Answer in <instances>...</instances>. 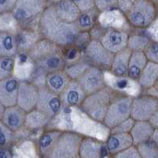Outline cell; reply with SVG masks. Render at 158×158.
Here are the masks:
<instances>
[{
    "instance_id": "1",
    "label": "cell",
    "mask_w": 158,
    "mask_h": 158,
    "mask_svg": "<svg viewBox=\"0 0 158 158\" xmlns=\"http://www.w3.org/2000/svg\"><path fill=\"white\" fill-rule=\"evenodd\" d=\"M47 131H69L91 138L105 143L111 135V130L87 115L80 107H63L60 112L52 118Z\"/></svg>"
},
{
    "instance_id": "2",
    "label": "cell",
    "mask_w": 158,
    "mask_h": 158,
    "mask_svg": "<svg viewBox=\"0 0 158 158\" xmlns=\"http://www.w3.org/2000/svg\"><path fill=\"white\" fill-rule=\"evenodd\" d=\"M39 32L43 38L63 48L74 45L80 32L75 23H67L59 19L49 2L40 20Z\"/></svg>"
},
{
    "instance_id": "3",
    "label": "cell",
    "mask_w": 158,
    "mask_h": 158,
    "mask_svg": "<svg viewBox=\"0 0 158 158\" xmlns=\"http://www.w3.org/2000/svg\"><path fill=\"white\" fill-rule=\"evenodd\" d=\"M28 54L36 67L47 74L64 70L66 67L63 48L44 38L39 40Z\"/></svg>"
},
{
    "instance_id": "4",
    "label": "cell",
    "mask_w": 158,
    "mask_h": 158,
    "mask_svg": "<svg viewBox=\"0 0 158 158\" xmlns=\"http://www.w3.org/2000/svg\"><path fill=\"white\" fill-rule=\"evenodd\" d=\"M48 6L44 0H17L12 14L23 29L39 30L40 20Z\"/></svg>"
},
{
    "instance_id": "5",
    "label": "cell",
    "mask_w": 158,
    "mask_h": 158,
    "mask_svg": "<svg viewBox=\"0 0 158 158\" xmlns=\"http://www.w3.org/2000/svg\"><path fill=\"white\" fill-rule=\"evenodd\" d=\"M116 94L105 87L101 91L87 96L80 108L92 118L104 123L108 108Z\"/></svg>"
},
{
    "instance_id": "6",
    "label": "cell",
    "mask_w": 158,
    "mask_h": 158,
    "mask_svg": "<svg viewBox=\"0 0 158 158\" xmlns=\"http://www.w3.org/2000/svg\"><path fill=\"white\" fill-rule=\"evenodd\" d=\"M126 17L131 26L138 29H146L157 17L154 2L148 0L135 1Z\"/></svg>"
},
{
    "instance_id": "7",
    "label": "cell",
    "mask_w": 158,
    "mask_h": 158,
    "mask_svg": "<svg viewBox=\"0 0 158 158\" xmlns=\"http://www.w3.org/2000/svg\"><path fill=\"white\" fill-rule=\"evenodd\" d=\"M133 100L132 97L116 94L111 101L104 118V125L110 130H112L121 123L131 118Z\"/></svg>"
},
{
    "instance_id": "8",
    "label": "cell",
    "mask_w": 158,
    "mask_h": 158,
    "mask_svg": "<svg viewBox=\"0 0 158 158\" xmlns=\"http://www.w3.org/2000/svg\"><path fill=\"white\" fill-rule=\"evenodd\" d=\"M83 138L77 134L64 131L45 158H79L80 146Z\"/></svg>"
},
{
    "instance_id": "9",
    "label": "cell",
    "mask_w": 158,
    "mask_h": 158,
    "mask_svg": "<svg viewBox=\"0 0 158 158\" xmlns=\"http://www.w3.org/2000/svg\"><path fill=\"white\" fill-rule=\"evenodd\" d=\"M104 81L106 87L115 94L125 97H135L142 95V89L138 81L129 76H117L111 71H104Z\"/></svg>"
},
{
    "instance_id": "10",
    "label": "cell",
    "mask_w": 158,
    "mask_h": 158,
    "mask_svg": "<svg viewBox=\"0 0 158 158\" xmlns=\"http://www.w3.org/2000/svg\"><path fill=\"white\" fill-rule=\"evenodd\" d=\"M114 55L108 52L97 40H92L84 49L83 59L91 67L101 69L103 71H109L113 61Z\"/></svg>"
},
{
    "instance_id": "11",
    "label": "cell",
    "mask_w": 158,
    "mask_h": 158,
    "mask_svg": "<svg viewBox=\"0 0 158 158\" xmlns=\"http://www.w3.org/2000/svg\"><path fill=\"white\" fill-rule=\"evenodd\" d=\"M157 111L158 99L146 94L134 98L131 117L135 121H149Z\"/></svg>"
},
{
    "instance_id": "12",
    "label": "cell",
    "mask_w": 158,
    "mask_h": 158,
    "mask_svg": "<svg viewBox=\"0 0 158 158\" xmlns=\"http://www.w3.org/2000/svg\"><path fill=\"white\" fill-rule=\"evenodd\" d=\"M62 108L63 104L59 95L51 91L46 85L39 89L36 109L53 118L60 112Z\"/></svg>"
},
{
    "instance_id": "13",
    "label": "cell",
    "mask_w": 158,
    "mask_h": 158,
    "mask_svg": "<svg viewBox=\"0 0 158 158\" xmlns=\"http://www.w3.org/2000/svg\"><path fill=\"white\" fill-rule=\"evenodd\" d=\"M77 81L87 96L97 93L106 87L104 71L91 66L89 67Z\"/></svg>"
},
{
    "instance_id": "14",
    "label": "cell",
    "mask_w": 158,
    "mask_h": 158,
    "mask_svg": "<svg viewBox=\"0 0 158 158\" xmlns=\"http://www.w3.org/2000/svg\"><path fill=\"white\" fill-rule=\"evenodd\" d=\"M97 24L105 29L125 31L128 33L130 26H131L126 15L117 8L101 13L98 17Z\"/></svg>"
},
{
    "instance_id": "15",
    "label": "cell",
    "mask_w": 158,
    "mask_h": 158,
    "mask_svg": "<svg viewBox=\"0 0 158 158\" xmlns=\"http://www.w3.org/2000/svg\"><path fill=\"white\" fill-rule=\"evenodd\" d=\"M39 97V89L30 81H21L18 93V105L25 112L36 108Z\"/></svg>"
},
{
    "instance_id": "16",
    "label": "cell",
    "mask_w": 158,
    "mask_h": 158,
    "mask_svg": "<svg viewBox=\"0 0 158 158\" xmlns=\"http://www.w3.org/2000/svg\"><path fill=\"white\" fill-rule=\"evenodd\" d=\"M129 33L125 31L107 29L101 40V43L113 55L127 48Z\"/></svg>"
},
{
    "instance_id": "17",
    "label": "cell",
    "mask_w": 158,
    "mask_h": 158,
    "mask_svg": "<svg viewBox=\"0 0 158 158\" xmlns=\"http://www.w3.org/2000/svg\"><path fill=\"white\" fill-rule=\"evenodd\" d=\"M36 70V65L28 53L18 52L15 56V70L13 77L20 81H30Z\"/></svg>"
},
{
    "instance_id": "18",
    "label": "cell",
    "mask_w": 158,
    "mask_h": 158,
    "mask_svg": "<svg viewBox=\"0 0 158 158\" xmlns=\"http://www.w3.org/2000/svg\"><path fill=\"white\" fill-rule=\"evenodd\" d=\"M20 83L15 77L0 81V104L5 108L17 105Z\"/></svg>"
},
{
    "instance_id": "19",
    "label": "cell",
    "mask_w": 158,
    "mask_h": 158,
    "mask_svg": "<svg viewBox=\"0 0 158 158\" xmlns=\"http://www.w3.org/2000/svg\"><path fill=\"white\" fill-rule=\"evenodd\" d=\"M63 107H81L87 95L82 89L78 81L71 80L60 96Z\"/></svg>"
},
{
    "instance_id": "20",
    "label": "cell",
    "mask_w": 158,
    "mask_h": 158,
    "mask_svg": "<svg viewBox=\"0 0 158 158\" xmlns=\"http://www.w3.org/2000/svg\"><path fill=\"white\" fill-rule=\"evenodd\" d=\"M53 6L56 15L60 20L67 23H75L81 12L74 1L63 0L49 2Z\"/></svg>"
},
{
    "instance_id": "21",
    "label": "cell",
    "mask_w": 158,
    "mask_h": 158,
    "mask_svg": "<svg viewBox=\"0 0 158 158\" xmlns=\"http://www.w3.org/2000/svg\"><path fill=\"white\" fill-rule=\"evenodd\" d=\"M27 112L16 106L6 108L3 115L0 118V122L14 132H18L25 125V118Z\"/></svg>"
},
{
    "instance_id": "22",
    "label": "cell",
    "mask_w": 158,
    "mask_h": 158,
    "mask_svg": "<svg viewBox=\"0 0 158 158\" xmlns=\"http://www.w3.org/2000/svg\"><path fill=\"white\" fill-rule=\"evenodd\" d=\"M107 150L111 156L134 146L131 134H111L105 142Z\"/></svg>"
},
{
    "instance_id": "23",
    "label": "cell",
    "mask_w": 158,
    "mask_h": 158,
    "mask_svg": "<svg viewBox=\"0 0 158 158\" xmlns=\"http://www.w3.org/2000/svg\"><path fill=\"white\" fill-rule=\"evenodd\" d=\"M17 43H18V52L29 53L32 47L39 40L43 39L39 30L22 29L16 35Z\"/></svg>"
},
{
    "instance_id": "24",
    "label": "cell",
    "mask_w": 158,
    "mask_h": 158,
    "mask_svg": "<svg viewBox=\"0 0 158 158\" xmlns=\"http://www.w3.org/2000/svg\"><path fill=\"white\" fill-rule=\"evenodd\" d=\"M70 81L71 79L67 75V73L64 70H59L47 74L46 86L51 91L60 96Z\"/></svg>"
},
{
    "instance_id": "25",
    "label": "cell",
    "mask_w": 158,
    "mask_h": 158,
    "mask_svg": "<svg viewBox=\"0 0 158 158\" xmlns=\"http://www.w3.org/2000/svg\"><path fill=\"white\" fill-rule=\"evenodd\" d=\"M155 129L149 121H135L131 135L134 142V146L151 140Z\"/></svg>"
},
{
    "instance_id": "26",
    "label": "cell",
    "mask_w": 158,
    "mask_h": 158,
    "mask_svg": "<svg viewBox=\"0 0 158 158\" xmlns=\"http://www.w3.org/2000/svg\"><path fill=\"white\" fill-rule=\"evenodd\" d=\"M103 142L91 138H84L80 146V158H102Z\"/></svg>"
},
{
    "instance_id": "27",
    "label": "cell",
    "mask_w": 158,
    "mask_h": 158,
    "mask_svg": "<svg viewBox=\"0 0 158 158\" xmlns=\"http://www.w3.org/2000/svg\"><path fill=\"white\" fill-rule=\"evenodd\" d=\"M62 134L63 131H47L40 136L37 144L38 152L40 157L45 158L49 154Z\"/></svg>"
},
{
    "instance_id": "28",
    "label": "cell",
    "mask_w": 158,
    "mask_h": 158,
    "mask_svg": "<svg viewBox=\"0 0 158 158\" xmlns=\"http://www.w3.org/2000/svg\"><path fill=\"white\" fill-rule=\"evenodd\" d=\"M131 53L132 52L129 48H126L114 55L110 71L117 76H128V68Z\"/></svg>"
},
{
    "instance_id": "29",
    "label": "cell",
    "mask_w": 158,
    "mask_h": 158,
    "mask_svg": "<svg viewBox=\"0 0 158 158\" xmlns=\"http://www.w3.org/2000/svg\"><path fill=\"white\" fill-rule=\"evenodd\" d=\"M148 63L149 61L144 52H132L130 58L128 76L138 81Z\"/></svg>"
},
{
    "instance_id": "30",
    "label": "cell",
    "mask_w": 158,
    "mask_h": 158,
    "mask_svg": "<svg viewBox=\"0 0 158 158\" xmlns=\"http://www.w3.org/2000/svg\"><path fill=\"white\" fill-rule=\"evenodd\" d=\"M18 53L15 35L0 32V57H15Z\"/></svg>"
},
{
    "instance_id": "31",
    "label": "cell",
    "mask_w": 158,
    "mask_h": 158,
    "mask_svg": "<svg viewBox=\"0 0 158 158\" xmlns=\"http://www.w3.org/2000/svg\"><path fill=\"white\" fill-rule=\"evenodd\" d=\"M158 79V64L149 62L141 74L138 81L143 90L153 88Z\"/></svg>"
},
{
    "instance_id": "32",
    "label": "cell",
    "mask_w": 158,
    "mask_h": 158,
    "mask_svg": "<svg viewBox=\"0 0 158 158\" xmlns=\"http://www.w3.org/2000/svg\"><path fill=\"white\" fill-rule=\"evenodd\" d=\"M100 14L101 12L96 7L87 12L81 13L77 22H75L79 32H90V30L97 24Z\"/></svg>"
},
{
    "instance_id": "33",
    "label": "cell",
    "mask_w": 158,
    "mask_h": 158,
    "mask_svg": "<svg viewBox=\"0 0 158 158\" xmlns=\"http://www.w3.org/2000/svg\"><path fill=\"white\" fill-rule=\"evenodd\" d=\"M51 120L52 118L50 117L36 108L27 113L26 118H25V127L32 131L40 129V128L48 127Z\"/></svg>"
},
{
    "instance_id": "34",
    "label": "cell",
    "mask_w": 158,
    "mask_h": 158,
    "mask_svg": "<svg viewBox=\"0 0 158 158\" xmlns=\"http://www.w3.org/2000/svg\"><path fill=\"white\" fill-rule=\"evenodd\" d=\"M21 29L22 28L12 13L0 15V32H7L16 36Z\"/></svg>"
},
{
    "instance_id": "35",
    "label": "cell",
    "mask_w": 158,
    "mask_h": 158,
    "mask_svg": "<svg viewBox=\"0 0 158 158\" xmlns=\"http://www.w3.org/2000/svg\"><path fill=\"white\" fill-rule=\"evenodd\" d=\"M151 43V40L145 34H130L127 48L131 52H144Z\"/></svg>"
},
{
    "instance_id": "36",
    "label": "cell",
    "mask_w": 158,
    "mask_h": 158,
    "mask_svg": "<svg viewBox=\"0 0 158 158\" xmlns=\"http://www.w3.org/2000/svg\"><path fill=\"white\" fill-rule=\"evenodd\" d=\"M84 51L76 47L75 45H71L63 48V56L66 63V67L77 63L83 60Z\"/></svg>"
},
{
    "instance_id": "37",
    "label": "cell",
    "mask_w": 158,
    "mask_h": 158,
    "mask_svg": "<svg viewBox=\"0 0 158 158\" xmlns=\"http://www.w3.org/2000/svg\"><path fill=\"white\" fill-rule=\"evenodd\" d=\"M15 57H0V81L13 77Z\"/></svg>"
},
{
    "instance_id": "38",
    "label": "cell",
    "mask_w": 158,
    "mask_h": 158,
    "mask_svg": "<svg viewBox=\"0 0 158 158\" xmlns=\"http://www.w3.org/2000/svg\"><path fill=\"white\" fill-rule=\"evenodd\" d=\"M136 147L142 158H158V146L153 141H147Z\"/></svg>"
},
{
    "instance_id": "39",
    "label": "cell",
    "mask_w": 158,
    "mask_h": 158,
    "mask_svg": "<svg viewBox=\"0 0 158 158\" xmlns=\"http://www.w3.org/2000/svg\"><path fill=\"white\" fill-rule=\"evenodd\" d=\"M89 65L85 63L83 59L81 62H78L73 65H70V66H67L65 67L64 71L67 73V74L71 80L77 81V79L82 75L83 73L89 68Z\"/></svg>"
},
{
    "instance_id": "40",
    "label": "cell",
    "mask_w": 158,
    "mask_h": 158,
    "mask_svg": "<svg viewBox=\"0 0 158 158\" xmlns=\"http://www.w3.org/2000/svg\"><path fill=\"white\" fill-rule=\"evenodd\" d=\"M15 139V132L0 122V145L1 148H6Z\"/></svg>"
},
{
    "instance_id": "41",
    "label": "cell",
    "mask_w": 158,
    "mask_h": 158,
    "mask_svg": "<svg viewBox=\"0 0 158 158\" xmlns=\"http://www.w3.org/2000/svg\"><path fill=\"white\" fill-rule=\"evenodd\" d=\"M135 123V121L131 117L126 121L121 123L119 125L111 130V134H130Z\"/></svg>"
},
{
    "instance_id": "42",
    "label": "cell",
    "mask_w": 158,
    "mask_h": 158,
    "mask_svg": "<svg viewBox=\"0 0 158 158\" xmlns=\"http://www.w3.org/2000/svg\"><path fill=\"white\" fill-rule=\"evenodd\" d=\"M148 61L158 64V43L151 41L149 46L144 51Z\"/></svg>"
},
{
    "instance_id": "43",
    "label": "cell",
    "mask_w": 158,
    "mask_h": 158,
    "mask_svg": "<svg viewBox=\"0 0 158 158\" xmlns=\"http://www.w3.org/2000/svg\"><path fill=\"white\" fill-rule=\"evenodd\" d=\"M116 0H97L95 1L96 8L101 13L117 8Z\"/></svg>"
},
{
    "instance_id": "44",
    "label": "cell",
    "mask_w": 158,
    "mask_h": 158,
    "mask_svg": "<svg viewBox=\"0 0 158 158\" xmlns=\"http://www.w3.org/2000/svg\"><path fill=\"white\" fill-rule=\"evenodd\" d=\"M144 34L146 35L151 41L158 43V17L149 27L145 29Z\"/></svg>"
},
{
    "instance_id": "45",
    "label": "cell",
    "mask_w": 158,
    "mask_h": 158,
    "mask_svg": "<svg viewBox=\"0 0 158 158\" xmlns=\"http://www.w3.org/2000/svg\"><path fill=\"white\" fill-rule=\"evenodd\" d=\"M111 158H142L138 153L137 147L135 146L128 148L126 150L120 152L111 156Z\"/></svg>"
},
{
    "instance_id": "46",
    "label": "cell",
    "mask_w": 158,
    "mask_h": 158,
    "mask_svg": "<svg viewBox=\"0 0 158 158\" xmlns=\"http://www.w3.org/2000/svg\"><path fill=\"white\" fill-rule=\"evenodd\" d=\"M74 2L81 13L87 12L96 7L95 1L94 0H77Z\"/></svg>"
},
{
    "instance_id": "47",
    "label": "cell",
    "mask_w": 158,
    "mask_h": 158,
    "mask_svg": "<svg viewBox=\"0 0 158 158\" xmlns=\"http://www.w3.org/2000/svg\"><path fill=\"white\" fill-rule=\"evenodd\" d=\"M17 3V0H0V15L12 13Z\"/></svg>"
},
{
    "instance_id": "48",
    "label": "cell",
    "mask_w": 158,
    "mask_h": 158,
    "mask_svg": "<svg viewBox=\"0 0 158 158\" xmlns=\"http://www.w3.org/2000/svg\"><path fill=\"white\" fill-rule=\"evenodd\" d=\"M135 1H130V0H125V1H118L117 2V9L119 10L124 15H127L129 11L133 6V4Z\"/></svg>"
},
{
    "instance_id": "49",
    "label": "cell",
    "mask_w": 158,
    "mask_h": 158,
    "mask_svg": "<svg viewBox=\"0 0 158 158\" xmlns=\"http://www.w3.org/2000/svg\"><path fill=\"white\" fill-rule=\"evenodd\" d=\"M146 94H148V95L149 96H152V97H154L158 99V79L154 86L146 91Z\"/></svg>"
},
{
    "instance_id": "50",
    "label": "cell",
    "mask_w": 158,
    "mask_h": 158,
    "mask_svg": "<svg viewBox=\"0 0 158 158\" xmlns=\"http://www.w3.org/2000/svg\"><path fill=\"white\" fill-rule=\"evenodd\" d=\"M0 158H13L12 153L7 148L0 149Z\"/></svg>"
},
{
    "instance_id": "51",
    "label": "cell",
    "mask_w": 158,
    "mask_h": 158,
    "mask_svg": "<svg viewBox=\"0 0 158 158\" xmlns=\"http://www.w3.org/2000/svg\"><path fill=\"white\" fill-rule=\"evenodd\" d=\"M149 122L150 123V124L154 129H158V111L151 117Z\"/></svg>"
},
{
    "instance_id": "52",
    "label": "cell",
    "mask_w": 158,
    "mask_h": 158,
    "mask_svg": "<svg viewBox=\"0 0 158 158\" xmlns=\"http://www.w3.org/2000/svg\"><path fill=\"white\" fill-rule=\"evenodd\" d=\"M151 140L153 141V142L156 143V146H158V129H155L153 136H152V138H151Z\"/></svg>"
},
{
    "instance_id": "53",
    "label": "cell",
    "mask_w": 158,
    "mask_h": 158,
    "mask_svg": "<svg viewBox=\"0 0 158 158\" xmlns=\"http://www.w3.org/2000/svg\"><path fill=\"white\" fill-rule=\"evenodd\" d=\"M6 108H5L3 105H2V104H0V118H2V115H3L4 112H5V111H6Z\"/></svg>"
},
{
    "instance_id": "54",
    "label": "cell",
    "mask_w": 158,
    "mask_h": 158,
    "mask_svg": "<svg viewBox=\"0 0 158 158\" xmlns=\"http://www.w3.org/2000/svg\"><path fill=\"white\" fill-rule=\"evenodd\" d=\"M79 158H80V157H79Z\"/></svg>"
}]
</instances>
